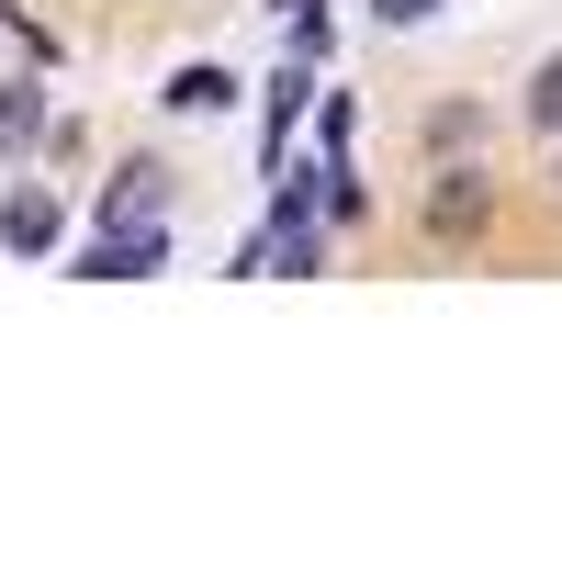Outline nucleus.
<instances>
[{
	"label": "nucleus",
	"mask_w": 562,
	"mask_h": 562,
	"mask_svg": "<svg viewBox=\"0 0 562 562\" xmlns=\"http://www.w3.org/2000/svg\"><path fill=\"white\" fill-rule=\"evenodd\" d=\"M147 270H169L158 225H102V237H90V281H147Z\"/></svg>",
	"instance_id": "1"
},
{
	"label": "nucleus",
	"mask_w": 562,
	"mask_h": 562,
	"mask_svg": "<svg viewBox=\"0 0 562 562\" xmlns=\"http://www.w3.org/2000/svg\"><path fill=\"white\" fill-rule=\"evenodd\" d=\"M158 214H169V169H158V158H135L113 192H102V225H158Z\"/></svg>",
	"instance_id": "2"
},
{
	"label": "nucleus",
	"mask_w": 562,
	"mask_h": 562,
	"mask_svg": "<svg viewBox=\"0 0 562 562\" xmlns=\"http://www.w3.org/2000/svg\"><path fill=\"white\" fill-rule=\"evenodd\" d=\"M428 225H439V237H473V225H484V180H473V169L439 180V192H428Z\"/></svg>",
	"instance_id": "3"
},
{
	"label": "nucleus",
	"mask_w": 562,
	"mask_h": 562,
	"mask_svg": "<svg viewBox=\"0 0 562 562\" xmlns=\"http://www.w3.org/2000/svg\"><path fill=\"white\" fill-rule=\"evenodd\" d=\"M0 237H12L23 259H34V248H57V203H45V192H12V203H0Z\"/></svg>",
	"instance_id": "4"
},
{
	"label": "nucleus",
	"mask_w": 562,
	"mask_h": 562,
	"mask_svg": "<svg viewBox=\"0 0 562 562\" xmlns=\"http://www.w3.org/2000/svg\"><path fill=\"white\" fill-rule=\"evenodd\" d=\"M225 102H237V79H225V68H180V79H169V113H225Z\"/></svg>",
	"instance_id": "5"
},
{
	"label": "nucleus",
	"mask_w": 562,
	"mask_h": 562,
	"mask_svg": "<svg viewBox=\"0 0 562 562\" xmlns=\"http://www.w3.org/2000/svg\"><path fill=\"white\" fill-rule=\"evenodd\" d=\"M0 147H34V79L0 68Z\"/></svg>",
	"instance_id": "6"
},
{
	"label": "nucleus",
	"mask_w": 562,
	"mask_h": 562,
	"mask_svg": "<svg viewBox=\"0 0 562 562\" xmlns=\"http://www.w3.org/2000/svg\"><path fill=\"white\" fill-rule=\"evenodd\" d=\"M529 124H540V135H562V57H540V68H529Z\"/></svg>",
	"instance_id": "7"
},
{
	"label": "nucleus",
	"mask_w": 562,
	"mask_h": 562,
	"mask_svg": "<svg viewBox=\"0 0 562 562\" xmlns=\"http://www.w3.org/2000/svg\"><path fill=\"white\" fill-rule=\"evenodd\" d=\"M293 113H304V68H281L270 79V158H281V135H293Z\"/></svg>",
	"instance_id": "8"
},
{
	"label": "nucleus",
	"mask_w": 562,
	"mask_h": 562,
	"mask_svg": "<svg viewBox=\"0 0 562 562\" xmlns=\"http://www.w3.org/2000/svg\"><path fill=\"white\" fill-rule=\"evenodd\" d=\"M439 0H371V23H428Z\"/></svg>",
	"instance_id": "9"
},
{
	"label": "nucleus",
	"mask_w": 562,
	"mask_h": 562,
	"mask_svg": "<svg viewBox=\"0 0 562 562\" xmlns=\"http://www.w3.org/2000/svg\"><path fill=\"white\" fill-rule=\"evenodd\" d=\"M281 12H293V23H304V45H315V0H281Z\"/></svg>",
	"instance_id": "10"
}]
</instances>
